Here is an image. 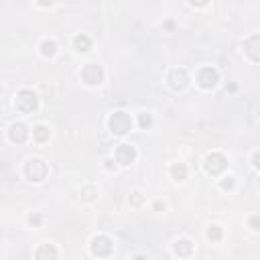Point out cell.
<instances>
[{"label": "cell", "mask_w": 260, "mask_h": 260, "mask_svg": "<svg viewBox=\"0 0 260 260\" xmlns=\"http://www.w3.org/2000/svg\"><path fill=\"white\" fill-rule=\"evenodd\" d=\"M108 128L112 134H128L132 130V118L128 112H114L110 118H108Z\"/></svg>", "instance_id": "6da1fadb"}, {"label": "cell", "mask_w": 260, "mask_h": 260, "mask_svg": "<svg viewBox=\"0 0 260 260\" xmlns=\"http://www.w3.org/2000/svg\"><path fill=\"white\" fill-rule=\"evenodd\" d=\"M47 173H49V167H47V162L43 158H30L24 165V175L32 183H41L47 177Z\"/></svg>", "instance_id": "7a4b0ae2"}, {"label": "cell", "mask_w": 260, "mask_h": 260, "mask_svg": "<svg viewBox=\"0 0 260 260\" xmlns=\"http://www.w3.org/2000/svg\"><path fill=\"white\" fill-rule=\"evenodd\" d=\"M14 104H16V108H18L22 114H30V112L37 110L39 98H37V93H35L32 89H20V91L16 93V98H14Z\"/></svg>", "instance_id": "3957f363"}, {"label": "cell", "mask_w": 260, "mask_h": 260, "mask_svg": "<svg viewBox=\"0 0 260 260\" xmlns=\"http://www.w3.org/2000/svg\"><path fill=\"white\" fill-rule=\"evenodd\" d=\"M203 167H205V171H207L209 175L217 177V175H221V173L228 169V158H225L221 152H211V154L205 156Z\"/></svg>", "instance_id": "277c9868"}, {"label": "cell", "mask_w": 260, "mask_h": 260, "mask_svg": "<svg viewBox=\"0 0 260 260\" xmlns=\"http://www.w3.org/2000/svg\"><path fill=\"white\" fill-rule=\"evenodd\" d=\"M81 77H83V81H85L87 85H100V83L104 81L106 73H104L102 65H98V63H87V65L81 69Z\"/></svg>", "instance_id": "5b68a950"}, {"label": "cell", "mask_w": 260, "mask_h": 260, "mask_svg": "<svg viewBox=\"0 0 260 260\" xmlns=\"http://www.w3.org/2000/svg\"><path fill=\"white\" fill-rule=\"evenodd\" d=\"M219 81V73L215 67H203L199 73H197V85L203 87V89H211L215 87Z\"/></svg>", "instance_id": "8992f818"}, {"label": "cell", "mask_w": 260, "mask_h": 260, "mask_svg": "<svg viewBox=\"0 0 260 260\" xmlns=\"http://www.w3.org/2000/svg\"><path fill=\"white\" fill-rule=\"evenodd\" d=\"M114 250V244L108 236H95L91 240V254L93 256H110Z\"/></svg>", "instance_id": "52a82bcc"}, {"label": "cell", "mask_w": 260, "mask_h": 260, "mask_svg": "<svg viewBox=\"0 0 260 260\" xmlns=\"http://www.w3.org/2000/svg\"><path fill=\"white\" fill-rule=\"evenodd\" d=\"M169 85L175 89V91H181L189 85V73L183 69V67H177L169 73Z\"/></svg>", "instance_id": "ba28073f"}, {"label": "cell", "mask_w": 260, "mask_h": 260, "mask_svg": "<svg viewBox=\"0 0 260 260\" xmlns=\"http://www.w3.org/2000/svg\"><path fill=\"white\" fill-rule=\"evenodd\" d=\"M8 138H10V142L22 144V142L28 138V128H26V124H22V122L10 124V128H8Z\"/></svg>", "instance_id": "9c48e42d"}, {"label": "cell", "mask_w": 260, "mask_h": 260, "mask_svg": "<svg viewBox=\"0 0 260 260\" xmlns=\"http://www.w3.org/2000/svg\"><path fill=\"white\" fill-rule=\"evenodd\" d=\"M116 160L120 165H130L136 160V148L132 144H120L116 148Z\"/></svg>", "instance_id": "30bf717a"}, {"label": "cell", "mask_w": 260, "mask_h": 260, "mask_svg": "<svg viewBox=\"0 0 260 260\" xmlns=\"http://www.w3.org/2000/svg\"><path fill=\"white\" fill-rule=\"evenodd\" d=\"M258 45H260V35H252L250 39H246V41H244V49H246L248 57H250L254 63L260 59V53H258Z\"/></svg>", "instance_id": "8fae6325"}, {"label": "cell", "mask_w": 260, "mask_h": 260, "mask_svg": "<svg viewBox=\"0 0 260 260\" xmlns=\"http://www.w3.org/2000/svg\"><path fill=\"white\" fill-rule=\"evenodd\" d=\"M35 260H57V248L53 244H43L35 252Z\"/></svg>", "instance_id": "7c38bea8"}, {"label": "cell", "mask_w": 260, "mask_h": 260, "mask_svg": "<svg viewBox=\"0 0 260 260\" xmlns=\"http://www.w3.org/2000/svg\"><path fill=\"white\" fill-rule=\"evenodd\" d=\"M173 250H175L177 256L187 258V256H191V252H193V244H191V240L181 238V240H177V242L173 244Z\"/></svg>", "instance_id": "4fadbf2b"}, {"label": "cell", "mask_w": 260, "mask_h": 260, "mask_svg": "<svg viewBox=\"0 0 260 260\" xmlns=\"http://www.w3.org/2000/svg\"><path fill=\"white\" fill-rule=\"evenodd\" d=\"M73 47H75L77 53H85V51L91 49V39H89L87 35H77V37L73 39Z\"/></svg>", "instance_id": "5bb4252c"}, {"label": "cell", "mask_w": 260, "mask_h": 260, "mask_svg": "<svg viewBox=\"0 0 260 260\" xmlns=\"http://www.w3.org/2000/svg\"><path fill=\"white\" fill-rule=\"evenodd\" d=\"M32 136H35L37 142H47L49 136H51V130H49L45 124H39V126L32 128Z\"/></svg>", "instance_id": "9a60e30c"}, {"label": "cell", "mask_w": 260, "mask_h": 260, "mask_svg": "<svg viewBox=\"0 0 260 260\" xmlns=\"http://www.w3.org/2000/svg\"><path fill=\"white\" fill-rule=\"evenodd\" d=\"M55 53H57V43L53 39H45L41 43V55L43 57H53Z\"/></svg>", "instance_id": "2e32d148"}, {"label": "cell", "mask_w": 260, "mask_h": 260, "mask_svg": "<svg viewBox=\"0 0 260 260\" xmlns=\"http://www.w3.org/2000/svg\"><path fill=\"white\" fill-rule=\"evenodd\" d=\"M171 177H173L175 181H185V179H187V167H185L183 162H175V165L171 167Z\"/></svg>", "instance_id": "e0dca14e"}, {"label": "cell", "mask_w": 260, "mask_h": 260, "mask_svg": "<svg viewBox=\"0 0 260 260\" xmlns=\"http://www.w3.org/2000/svg\"><path fill=\"white\" fill-rule=\"evenodd\" d=\"M207 238H209L211 242H219V240H221V228L211 225V228L207 230Z\"/></svg>", "instance_id": "ac0fdd59"}, {"label": "cell", "mask_w": 260, "mask_h": 260, "mask_svg": "<svg viewBox=\"0 0 260 260\" xmlns=\"http://www.w3.org/2000/svg\"><path fill=\"white\" fill-rule=\"evenodd\" d=\"M138 124H140V128H150V124H152V116L150 114H140V118H138Z\"/></svg>", "instance_id": "d6986e66"}, {"label": "cell", "mask_w": 260, "mask_h": 260, "mask_svg": "<svg viewBox=\"0 0 260 260\" xmlns=\"http://www.w3.org/2000/svg\"><path fill=\"white\" fill-rule=\"evenodd\" d=\"M221 189H234V177H223Z\"/></svg>", "instance_id": "ffe728a7"}, {"label": "cell", "mask_w": 260, "mask_h": 260, "mask_svg": "<svg viewBox=\"0 0 260 260\" xmlns=\"http://www.w3.org/2000/svg\"><path fill=\"white\" fill-rule=\"evenodd\" d=\"M140 201H142V197H140V193H138V191H136V193H132V203H134V205H138Z\"/></svg>", "instance_id": "44dd1931"}, {"label": "cell", "mask_w": 260, "mask_h": 260, "mask_svg": "<svg viewBox=\"0 0 260 260\" xmlns=\"http://www.w3.org/2000/svg\"><path fill=\"white\" fill-rule=\"evenodd\" d=\"M250 225H252V230H258V215H254V217L250 219Z\"/></svg>", "instance_id": "7402d4cb"}, {"label": "cell", "mask_w": 260, "mask_h": 260, "mask_svg": "<svg viewBox=\"0 0 260 260\" xmlns=\"http://www.w3.org/2000/svg\"><path fill=\"white\" fill-rule=\"evenodd\" d=\"M39 221H41V217H39V215H30V223H35V225H37Z\"/></svg>", "instance_id": "603a6c76"}, {"label": "cell", "mask_w": 260, "mask_h": 260, "mask_svg": "<svg viewBox=\"0 0 260 260\" xmlns=\"http://www.w3.org/2000/svg\"><path fill=\"white\" fill-rule=\"evenodd\" d=\"M134 260H148V258H146V256H142V254H136V256H134Z\"/></svg>", "instance_id": "cb8c5ba5"}]
</instances>
